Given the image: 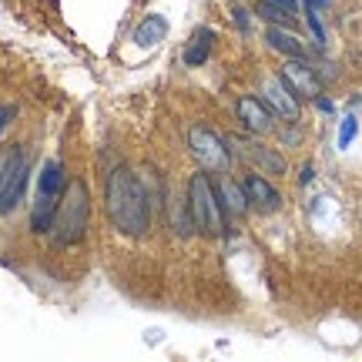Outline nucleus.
I'll list each match as a JSON object with an SVG mask.
<instances>
[{"label": "nucleus", "instance_id": "obj_17", "mask_svg": "<svg viewBox=\"0 0 362 362\" xmlns=\"http://www.w3.org/2000/svg\"><path fill=\"white\" fill-rule=\"evenodd\" d=\"M356 131H359V121H356V115L342 117V128H339V148H349L352 138H356Z\"/></svg>", "mask_w": 362, "mask_h": 362}, {"label": "nucleus", "instance_id": "obj_15", "mask_svg": "<svg viewBox=\"0 0 362 362\" xmlns=\"http://www.w3.org/2000/svg\"><path fill=\"white\" fill-rule=\"evenodd\" d=\"M208 54H211V30H208V27H198L192 44H188V51H185V64H192V67L205 64Z\"/></svg>", "mask_w": 362, "mask_h": 362}, {"label": "nucleus", "instance_id": "obj_18", "mask_svg": "<svg viewBox=\"0 0 362 362\" xmlns=\"http://www.w3.org/2000/svg\"><path fill=\"white\" fill-rule=\"evenodd\" d=\"M13 115H17V107H13V104H4V107H0V131L11 124V117H13Z\"/></svg>", "mask_w": 362, "mask_h": 362}, {"label": "nucleus", "instance_id": "obj_3", "mask_svg": "<svg viewBox=\"0 0 362 362\" xmlns=\"http://www.w3.org/2000/svg\"><path fill=\"white\" fill-rule=\"evenodd\" d=\"M188 208H192V221H194L198 232H205V235L225 232V205H221L218 188L211 185L205 168L198 171V175H192V185H188Z\"/></svg>", "mask_w": 362, "mask_h": 362}, {"label": "nucleus", "instance_id": "obj_16", "mask_svg": "<svg viewBox=\"0 0 362 362\" xmlns=\"http://www.w3.org/2000/svg\"><path fill=\"white\" fill-rule=\"evenodd\" d=\"M165 30H168V24H165L161 17H148V21L134 30V44H138V47H151V44H158V40L165 37Z\"/></svg>", "mask_w": 362, "mask_h": 362}, {"label": "nucleus", "instance_id": "obj_8", "mask_svg": "<svg viewBox=\"0 0 362 362\" xmlns=\"http://www.w3.org/2000/svg\"><path fill=\"white\" fill-rule=\"evenodd\" d=\"M232 144L238 148V155L248 158L255 168H262V175H285V158L279 151H272V148L255 141H242V138H232Z\"/></svg>", "mask_w": 362, "mask_h": 362}, {"label": "nucleus", "instance_id": "obj_9", "mask_svg": "<svg viewBox=\"0 0 362 362\" xmlns=\"http://www.w3.org/2000/svg\"><path fill=\"white\" fill-rule=\"evenodd\" d=\"M235 107H238V117H242L245 131H252V134H269V131L275 128V121H272V111L259 101V98L245 94V98H238V104H235Z\"/></svg>", "mask_w": 362, "mask_h": 362}, {"label": "nucleus", "instance_id": "obj_10", "mask_svg": "<svg viewBox=\"0 0 362 362\" xmlns=\"http://www.w3.org/2000/svg\"><path fill=\"white\" fill-rule=\"evenodd\" d=\"M242 188H245V194H248V205H255L259 211H265V215H272V211L282 208V194L275 192L272 181H265L262 175H248Z\"/></svg>", "mask_w": 362, "mask_h": 362}, {"label": "nucleus", "instance_id": "obj_11", "mask_svg": "<svg viewBox=\"0 0 362 362\" xmlns=\"http://www.w3.org/2000/svg\"><path fill=\"white\" fill-rule=\"evenodd\" d=\"M265 101L272 104V111H279L282 117L298 121V98H296V90L288 88L282 78L265 81Z\"/></svg>", "mask_w": 362, "mask_h": 362}, {"label": "nucleus", "instance_id": "obj_7", "mask_svg": "<svg viewBox=\"0 0 362 362\" xmlns=\"http://www.w3.org/2000/svg\"><path fill=\"white\" fill-rule=\"evenodd\" d=\"M279 78L296 90V98H319V78H315V71H312L302 57H292V61L282 67Z\"/></svg>", "mask_w": 362, "mask_h": 362}, {"label": "nucleus", "instance_id": "obj_21", "mask_svg": "<svg viewBox=\"0 0 362 362\" xmlns=\"http://www.w3.org/2000/svg\"><path fill=\"white\" fill-rule=\"evenodd\" d=\"M315 101H319V107H322V111H332V101H329V98H315Z\"/></svg>", "mask_w": 362, "mask_h": 362}, {"label": "nucleus", "instance_id": "obj_5", "mask_svg": "<svg viewBox=\"0 0 362 362\" xmlns=\"http://www.w3.org/2000/svg\"><path fill=\"white\" fill-rule=\"evenodd\" d=\"M61 194H64V168H61V161H47L37 181V205H34V215H30L34 232H51Z\"/></svg>", "mask_w": 362, "mask_h": 362}, {"label": "nucleus", "instance_id": "obj_14", "mask_svg": "<svg viewBox=\"0 0 362 362\" xmlns=\"http://www.w3.org/2000/svg\"><path fill=\"white\" fill-rule=\"evenodd\" d=\"M265 40H269V47H275V51L288 54V57H305V47H302V40L296 37V34H288L285 27L272 24L269 30H265Z\"/></svg>", "mask_w": 362, "mask_h": 362}, {"label": "nucleus", "instance_id": "obj_2", "mask_svg": "<svg viewBox=\"0 0 362 362\" xmlns=\"http://www.w3.org/2000/svg\"><path fill=\"white\" fill-rule=\"evenodd\" d=\"M88 211H90V202H88L84 181L67 185V192L57 202V215H54V225H51L57 245H74V242L84 238V232H88Z\"/></svg>", "mask_w": 362, "mask_h": 362}, {"label": "nucleus", "instance_id": "obj_13", "mask_svg": "<svg viewBox=\"0 0 362 362\" xmlns=\"http://www.w3.org/2000/svg\"><path fill=\"white\" fill-rule=\"evenodd\" d=\"M218 198L228 215H245L248 211V194H245V188L235 185V181H228V178L218 181Z\"/></svg>", "mask_w": 362, "mask_h": 362}, {"label": "nucleus", "instance_id": "obj_1", "mask_svg": "<svg viewBox=\"0 0 362 362\" xmlns=\"http://www.w3.org/2000/svg\"><path fill=\"white\" fill-rule=\"evenodd\" d=\"M107 215L117 232L131 235V238H141L151 225V205H148L144 185L124 165L107 175Z\"/></svg>", "mask_w": 362, "mask_h": 362}, {"label": "nucleus", "instance_id": "obj_19", "mask_svg": "<svg viewBox=\"0 0 362 362\" xmlns=\"http://www.w3.org/2000/svg\"><path fill=\"white\" fill-rule=\"evenodd\" d=\"M235 21H238V27H242V30H248V13L242 11V7L235 11Z\"/></svg>", "mask_w": 362, "mask_h": 362}, {"label": "nucleus", "instance_id": "obj_20", "mask_svg": "<svg viewBox=\"0 0 362 362\" xmlns=\"http://www.w3.org/2000/svg\"><path fill=\"white\" fill-rule=\"evenodd\" d=\"M325 4H329V0H305V7H309V11H319V7H325Z\"/></svg>", "mask_w": 362, "mask_h": 362}, {"label": "nucleus", "instance_id": "obj_12", "mask_svg": "<svg viewBox=\"0 0 362 362\" xmlns=\"http://www.w3.org/2000/svg\"><path fill=\"white\" fill-rule=\"evenodd\" d=\"M259 13L269 24L288 27L298 17V0H259Z\"/></svg>", "mask_w": 362, "mask_h": 362}, {"label": "nucleus", "instance_id": "obj_4", "mask_svg": "<svg viewBox=\"0 0 362 362\" xmlns=\"http://www.w3.org/2000/svg\"><path fill=\"white\" fill-rule=\"evenodd\" d=\"M27 188V155L21 144L0 148V215L21 205Z\"/></svg>", "mask_w": 362, "mask_h": 362}, {"label": "nucleus", "instance_id": "obj_6", "mask_svg": "<svg viewBox=\"0 0 362 362\" xmlns=\"http://www.w3.org/2000/svg\"><path fill=\"white\" fill-rule=\"evenodd\" d=\"M188 148H192V155L202 161V168L208 171H228L232 165V151L225 148L215 131H208L205 124H192L188 131Z\"/></svg>", "mask_w": 362, "mask_h": 362}]
</instances>
